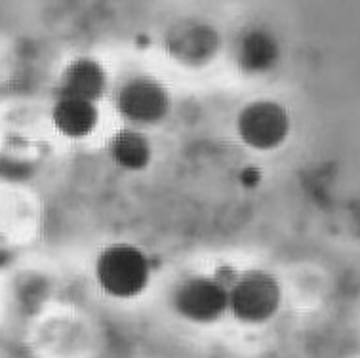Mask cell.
Here are the masks:
<instances>
[{"instance_id":"6da1fadb","label":"cell","mask_w":360,"mask_h":358,"mask_svg":"<svg viewBox=\"0 0 360 358\" xmlns=\"http://www.w3.org/2000/svg\"><path fill=\"white\" fill-rule=\"evenodd\" d=\"M96 280L109 298L134 300L151 282V263L134 244H109L96 260Z\"/></svg>"},{"instance_id":"7a4b0ae2","label":"cell","mask_w":360,"mask_h":358,"mask_svg":"<svg viewBox=\"0 0 360 358\" xmlns=\"http://www.w3.org/2000/svg\"><path fill=\"white\" fill-rule=\"evenodd\" d=\"M227 282L229 313L244 324H263L278 313L282 288L273 274L262 269H246Z\"/></svg>"},{"instance_id":"3957f363","label":"cell","mask_w":360,"mask_h":358,"mask_svg":"<svg viewBox=\"0 0 360 358\" xmlns=\"http://www.w3.org/2000/svg\"><path fill=\"white\" fill-rule=\"evenodd\" d=\"M172 311L193 324H214L229 311L227 282L219 276L195 274L179 280L170 293Z\"/></svg>"},{"instance_id":"277c9868","label":"cell","mask_w":360,"mask_h":358,"mask_svg":"<svg viewBox=\"0 0 360 358\" xmlns=\"http://www.w3.org/2000/svg\"><path fill=\"white\" fill-rule=\"evenodd\" d=\"M236 134L250 149H278L290 134L288 111L273 99H256L238 113Z\"/></svg>"},{"instance_id":"5b68a950","label":"cell","mask_w":360,"mask_h":358,"mask_svg":"<svg viewBox=\"0 0 360 358\" xmlns=\"http://www.w3.org/2000/svg\"><path fill=\"white\" fill-rule=\"evenodd\" d=\"M170 94L153 77L138 75L118 88L117 111L131 126H155L170 113Z\"/></svg>"},{"instance_id":"8992f818","label":"cell","mask_w":360,"mask_h":358,"mask_svg":"<svg viewBox=\"0 0 360 358\" xmlns=\"http://www.w3.org/2000/svg\"><path fill=\"white\" fill-rule=\"evenodd\" d=\"M168 52L185 65H204L214 58L219 46L216 31L206 23L189 21L187 25H174L166 37Z\"/></svg>"},{"instance_id":"52a82bcc","label":"cell","mask_w":360,"mask_h":358,"mask_svg":"<svg viewBox=\"0 0 360 358\" xmlns=\"http://www.w3.org/2000/svg\"><path fill=\"white\" fill-rule=\"evenodd\" d=\"M107 90V72L92 58H77L65 67L58 84V98H79L98 103Z\"/></svg>"},{"instance_id":"ba28073f","label":"cell","mask_w":360,"mask_h":358,"mask_svg":"<svg viewBox=\"0 0 360 358\" xmlns=\"http://www.w3.org/2000/svg\"><path fill=\"white\" fill-rule=\"evenodd\" d=\"M52 122L59 134L69 139L88 137L99 124L98 103L79 98H58L52 109Z\"/></svg>"},{"instance_id":"9c48e42d","label":"cell","mask_w":360,"mask_h":358,"mask_svg":"<svg viewBox=\"0 0 360 358\" xmlns=\"http://www.w3.org/2000/svg\"><path fill=\"white\" fill-rule=\"evenodd\" d=\"M109 155L120 168L139 172L151 162V141L138 130H120L109 141Z\"/></svg>"},{"instance_id":"30bf717a","label":"cell","mask_w":360,"mask_h":358,"mask_svg":"<svg viewBox=\"0 0 360 358\" xmlns=\"http://www.w3.org/2000/svg\"><path fill=\"white\" fill-rule=\"evenodd\" d=\"M278 59V44L265 31H250L238 42L236 63L246 72H265Z\"/></svg>"}]
</instances>
